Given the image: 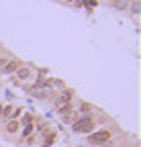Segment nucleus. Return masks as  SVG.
Returning <instances> with one entry per match:
<instances>
[{"mask_svg": "<svg viewBox=\"0 0 141 147\" xmlns=\"http://www.w3.org/2000/svg\"><path fill=\"white\" fill-rule=\"evenodd\" d=\"M111 139V133L109 131H98V133H92L90 137H88V143H92V145H104Z\"/></svg>", "mask_w": 141, "mask_h": 147, "instance_id": "1", "label": "nucleus"}, {"mask_svg": "<svg viewBox=\"0 0 141 147\" xmlns=\"http://www.w3.org/2000/svg\"><path fill=\"white\" fill-rule=\"evenodd\" d=\"M92 127H94V123H92L90 117H88V119H82V121H78V123L74 125V131H76V133H90Z\"/></svg>", "mask_w": 141, "mask_h": 147, "instance_id": "2", "label": "nucleus"}, {"mask_svg": "<svg viewBox=\"0 0 141 147\" xmlns=\"http://www.w3.org/2000/svg\"><path fill=\"white\" fill-rule=\"evenodd\" d=\"M72 94H74V92L72 90H63L61 92V94L55 98V104L59 106V108H63V106H67L69 104V100H72Z\"/></svg>", "mask_w": 141, "mask_h": 147, "instance_id": "3", "label": "nucleus"}, {"mask_svg": "<svg viewBox=\"0 0 141 147\" xmlns=\"http://www.w3.org/2000/svg\"><path fill=\"white\" fill-rule=\"evenodd\" d=\"M19 67H21V63L12 59V61H8V63H4V74H12V71H16Z\"/></svg>", "mask_w": 141, "mask_h": 147, "instance_id": "4", "label": "nucleus"}, {"mask_svg": "<svg viewBox=\"0 0 141 147\" xmlns=\"http://www.w3.org/2000/svg\"><path fill=\"white\" fill-rule=\"evenodd\" d=\"M16 78H19V80H27L29 78V67H19V69H16Z\"/></svg>", "mask_w": 141, "mask_h": 147, "instance_id": "5", "label": "nucleus"}, {"mask_svg": "<svg viewBox=\"0 0 141 147\" xmlns=\"http://www.w3.org/2000/svg\"><path fill=\"white\" fill-rule=\"evenodd\" d=\"M8 131H10V133L19 131V123H16V121H10V123H8Z\"/></svg>", "mask_w": 141, "mask_h": 147, "instance_id": "6", "label": "nucleus"}, {"mask_svg": "<svg viewBox=\"0 0 141 147\" xmlns=\"http://www.w3.org/2000/svg\"><path fill=\"white\" fill-rule=\"evenodd\" d=\"M53 143V135H47V139H45V145H51Z\"/></svg>", "mask_w": 141, "mask_h": 147, "instance_id": "7", "label": "nucleus"}, {"mask_svg": "<svg viewBox=\"0 0 141 147\" xmlns=\"http://www.w3.org/2000/svg\"><path fill=\"white\" fill-rule=\"evenodd\" d=\"M23 123H25V125H29V123H31V115H25V119H23Z\"/></svg>", "mask_w": 141, "mask_h": 147, "instance_id": "8", "label": "nucleus"}, {"mask_svg": "<svg viewBox=\"0 0 141 147\" xmlns=\"http://www.w3.org/2000/svg\"><path fill=\"white\" fill-rule=\"evenodd\" d=\"M2 108H4V106H2V104H0V117H2Z\"/></svg>", "mask_w": 141, "mask_h": 147, "instance_id": "9", "label": "nucleus"}]
</instances>
